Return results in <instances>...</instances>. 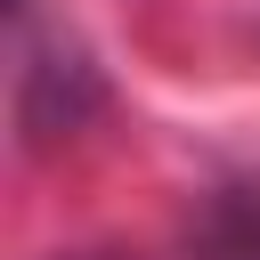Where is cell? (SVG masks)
Here are the masks:
<instances>
[{
	"label": "cell",
	"instance_id": "obj_2",
	"mask_svg": "<svg viewBox=\"0 0 260 260\" xmlns=\"http://www.w3.org/2000/svg\"><path fill=\"white\" fill-rule=\"evenodd\" d=\"M195 260H260V195H219L195 228Z\"/></svg>",
	"mask_w": 260,
	"mask_h": 260
},
{
	"label": "cell",
	"instance_id": "obj_1",
	"mask_svg": "<svg viewBox=\"0 0 260 260\" xmlns=\"http://www.w3.org/2000/svg\"><path fill=\"white\" fill-rule=\"evenodd\" d=\"M89 106H98V73H89V57H81V49H65V41L32 49V65H24V89H16L24 138L81 130V114H89Z\"/></svg>",
	"mask_w": 260,
	"mask_h": 260
}]
</instances>
